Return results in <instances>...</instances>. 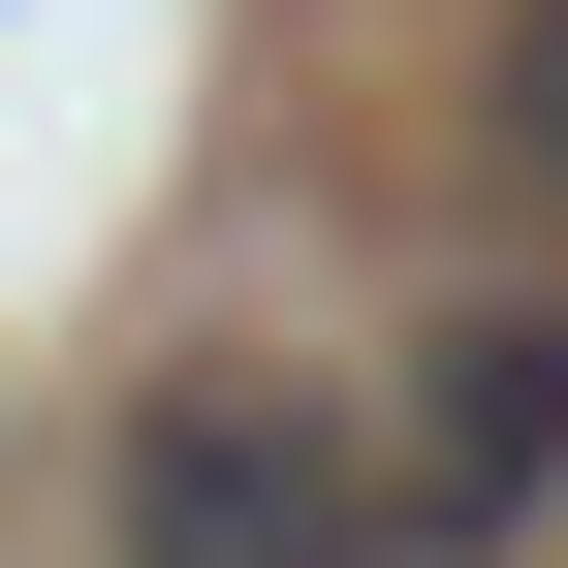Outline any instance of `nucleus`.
<instances>
[{
  "mask_svg": "<svg viewBox=\"0 0 568 568\" xmlns=\"http://www.w3.org/2000/svg\"><path fill=\"white\" fill-rule=\"evenodd\" d=\"M95 537H126V568H379V443L284 410V379H159Z\"/></svg>",
  "mask_w": 568,
  "mask_h": 568,
  "instance_id": "f257e3e1",
  "label": "nucleus"
},
{
  "mask_svg": "<svg viewBox=\"0 0 568 568\" xmlns=\"http://www.w3.org/2000/svg\"><path fill=\"white\" fill-rule=\"evenodd\" d=\"M568 474V284H506V316H443V379H410V474H379V537L410 568H474Z\"/></svg>",
  "mask_w": 568,
  "mask_h": 568,
  "instance_id": "f03ea898",
  "label": "nucleus"
},
{
  "mask_svg": "<svg viewBox=\"0 0 568 568\" xmlns=\"http://www.w3.org/2000/svg\"><path fill=\"white\" fill-rule=\"evenodd\" d=\"M474 95H506V159L568 190V0H506V63H474Z\"/></svg>",
  "mask_w": 568,
  "mask_h": 568,
  "instance_id": "7ed1b4c3",
  "label": "nucleus"
}]
</instances>
